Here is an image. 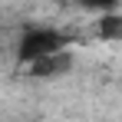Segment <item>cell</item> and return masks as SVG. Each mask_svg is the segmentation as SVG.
I'll return each instance as SVG.
<instances>
[{
    "mask_svg": "<svg viewBox=\"0 0 122 122\" xmlns=\"http://www.w3.org/2000/svg\"><path fill=\"white\" fill-rule=\"evenodd\" d=\"M79 7L89 13H106V10H119V0H79Z\"/></svg>",
    "mask_w": 122,
    "mask_h": 122,
    "instance_id": "2",
    "label": "cell"
},
{
    "mask_svg": "<svg viewBox=\"0 0 122 122\" xmlns=\"http://www.w3.org/2000/svg\"><path fill=\"white\" fill-rule=\"evenodd\" d=\"M69 46V36L56 30V26H30L23 30L20 43H17V63L26 66V63L40 60V56H50V53H60Z\"/></svg>",
    "mask_w": 122,
    "mask_h": 122,
    "instance_id": "1",
    "label": "cell"
}]
</instances>
